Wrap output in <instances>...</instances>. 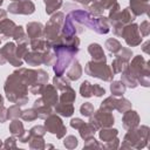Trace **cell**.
Segmentation results:
<instances>
[{
  "mask_svg": "<svg viewBox=\"0 0 150 150\" xmlns=\"http://www.w3.org/2000/svg\"><path fill=\"white\" fill-rule=\"evenodd\" d=\"M86 73L90 76H94V77H98L101 80H104V81H110L112 79V71L111 69L105 66V62H102V61H90L87 63L86 66Z\"/></svg>",
  "mask_w": 150,
  "mask_h": 150,
  "instance_id": "6da1fadb",
  "label": "cell"
},
{
  "mask_svg": "<svg viewBox=\"0 0 150 150\" xmlns=\"http://www.w3.org/2000/svg\"><path fill=\"white\" fill-rule=\"evenodd\" d=\"M110 90H111V94H112L114 96L123 95L124 91H125V84H124L122 81H115V82L111 83Z\"/></svg>",
  "mask_w": 150,
  "mask_h": 150,
  "instance_id": "ffe728a7",
  "label": "cell"
},
{
  "mask_svg": "<svg viewBox=\"0 0 150 150\" xmlns=\"http://www.w3.org/2000/svg\"><path fill=\"white\" fill-rule=\"evenodd\" d=\"M94 116L90 118V123L95 125V128H100V127H110L112 123H114V117L112 115L110 114V111H105V110H102L100 109L98 111L94 112L93 114Z\"/></svg>",
  "mask_w": 150,
  "mask_h": 150,
  "instance_id": "5b68a950",
  "label": "cell"
},
{
  "mask_svg": "<svg viewBox=\"0 0 150 150\" xmlns=\"http://www.w3.org/2000/svg\"><path fill=\"white\" fill-rule=\"evenodd\" d=\"M64 145L67 146V148H69V149H71V148H75L76 145H77V139L74 137V136H68L66 139H64Z\"/></svg>",
  "mask_w": 150,
  "mask_h": 150,
  "instance_id": "d590c367",
  "label": "cell"
},
{
  "mask_svg": "<svg viewBox=\"0 0 150 150\" xmlns=\"http://www.w3.org/2000/svg\"><path fill=\"white\" fill-rule=\"evenodd\" d=\"M30 46H32L33 50H35V52H46L52 47L50 42H48L47 40H43L41 38L32 39L30 40Z\"/></svg>",
  "mask_w": 150,
  "mask_h": 150,
  "instance_id": "4fadbf2b",
  "label": "cell"
},
{
  "mask_svg": "<svg viewBox=\"0 0 150 150\" xmlns=\"http://www.w3.org/2000/svg\"><path fill=\"white\" fill-rule=\"evenodd\" d=\"M83 121L82 120H80V118H74V120H71V122H70V125L73 127V128H75V129H80L82 125H83Z\"/></svg>",
  "mask_w": 150,
  "mask_h": 150,
  "instance_id": "ab89813d",
  "label": "cell"
},
{
  "mask_svg": "<svg viewBox=\"0 0 150 150\" xmlns=\"http://www.w3.org/2000/svg\"><path fill=\"white\" fill-rule=\"evenodd\" d=\"M5 146L6 148H15V139L14 138H7Z\"/></svg>",
  "mask_w": 150,
  "mask_h": 150,
  "instance_id": "b9f144b4",
  "label": "cell"
},
{
  "mask_svg": "<svg viewBox=\"0 0 150 150\" xmlns=\"http://www.w3.org/2000/svg\"><path fill=\"white\" fill-rule=\"evenodd\" d=\"M20 105L15 104V105H12L11 108L7 109V114H8V118H16L19 116H21V111H20Z\"/></svg>",
  "mask_w": 150,
  "mask_h": 150,
  "instance_id": "836d02e7",
  "label": "cell"
},
{
  "mask_svg": "<svg viewBox=\"0 0 150 150\" xmlns=\"http://www.w3.org/2000/svg\"><path fill=\"white\" fill-rule=\"evenodd\" d=\"M9 130H11V132H12L13 135L18 136V137L20 138V141H21V138L23 137V134H25L23 125H22V123H21V122H19V121L14 120V121L11 123V125H9Z\"/></svg>",
  "mask_w": 150,
  "mask_h": 150,
  "instance_id": "d6986e66",
  "label": "cell"
},
{
  "mask_svg": "<svg viewBox=\"0 0 150 150\" xmlns=\"http://www.w3.org/2000/svg\"><path fill=\"white\" fill-rule=\"evenodd\" d=\"M25 60H26V62L28 63V64H30V66H39V64H41V63H43V61H42V54H40L39 52H32V53H27L25 56Z\"/></svg>",
  "mask_w": 150,
  "mask_h": 150,
  "instance_id": "9a60e30c",
  "label": "cell"
},
{
  "mask_svg": "<svg viewBox=\"0 0 150 150\" xmlns=\"http://www.w3.org/2000/svg\"><path fill=\"white\" fill-rule=\"evenodd\" d=\"M80 93L83 97H90L93 95V91H91V84L88 82V81H84L82 82L81 87H80Z\"/></svg>",
  "mask_w": 150,
  "mask_h": 150,
  "instance_id": "4dcf8cb0",
  "label": "cell"
},
{
  "mask_svg": "<svg viewBox=\"0 0 150 150\" xmlns=\"http://www.w3.org/2000/svg\"><path fill=\"white\" fill-rule=\"evenodd\" d=\"M0 146H1V143H0Z\"/></svg>",
  "mask_w": 150,
  "mask_h": 150,
  "instance_id": "681fc988",
  "label": "cell"
},
{
  "mask_svg": "<svg viewBox=\"0 0 150 150\" xmlns=\"http://www.w3.org/2000/svg\"><path fill=\"white\" fill-rule=\"evenodd\" d=\"M2 1H4V0H0V5H1V4H2Z\"/></svg>",
  "mask_w": 150,
  "mask_h": 150,
  "instance_id": "7dc6e473",
  "label": "cell"
},
{
  "mask_svg": "<svg viewBox=\"0 0 150 150\" xmlns=\"http://www.w3.org/2000/svg\"><path fill=\"white\" fill-rule=\"evenodd\" d=\"M4 104V100H2V97H1V95H0V107Z\"/></svg>",
  "mask_w": 150,
  "mask_h": 150,
  "instance_id": "bcb514c9",
  "label": "cell"
},
{
  "mask_svg": "<svg viewBox=\"0 0 150 150\" xmlns=\"http://www.w3.org/2000/svg\"><path fill=\"white\" fill-rule=\"evenodd\" d=\"M45 4H46V13L52 14L61 7L62 0H45Z\"/></svg>",
  "mask_w": 150,
  "mask_h": 150,
  "instance_id": "7402d4cb",
  "label": "cell"
},
{
  "mask_svg": "<svg viewBox=\"0 0 150 150\" xmlns=\"http://www.w3.org/2000/svg\"><path fill=\"white\" fill-rule=\"evenodd\" d=\"M74 100H75V91L70 87L64 89V91L60 96V102H63V103H73Z\"/></svg>",
  "mask_w": 150,
  "mask_h": 150,
  "instance_id": "44dd1931",
  "label": "cell"
},
{
  "mask_svg": "<svg viewBox=\"0 0 150 150\" xmlns=\"http://www.w3.org/2000/svg\"><path fill=\"white\" fill-rule=\"evenodd\" d=\"M75 1L81 2V4H83V5H88L89 2H91V1H94V0H75Z\"/></svg>",
  "mask_w": 150,
  "mask_h": 150,
  "instance_id": "ee69618b",
  "label": "cell"
},
{
  "mask_svg": "<svg viewBox=\"0 0 150 150\" xmlns=\"http://www.w3.org/2000/svg\"><path fill=\"white\" fill-rule=\"evenodd\" d=\"M13 1H20V0H13Z\"/></svg>",
  "mask_w": 150,
  "mask_h": 150,
  "instance_id": "c3c4849f",
  "label": "cell"
},
{
  "mask_svg": "<svg viewBox=\"0 0 150 150\" xmlns=\"http://www.w3.org/2000/svg\"><path fill=\"white\" fill-rule=\"evenodd\" d=\"M97 2L103 7V9H110L116 4V0H97Z\"/></svg>",
  "mask_w": 150,
  "mask_h": 150,
  "instance_id": "8d00e7d4",
  "label": "cell"
},
{
  "mask_svg": "<svg viewBox=\"0 0 150 150\" xmlns=\"http://www.w3.org/2000/svg\"><path fill=\"white\" fill-rule=\"evenodd\" d=\"M130 108H131V104H130V102H129L128 100H125V98L117 100L115 109H117L118 111H121V112H125V111L129 110Z\"/></svg>",
  "mask_w": 150,
  "mask_h": 150,
  "instance_id": "f546056e",
  "label": "cell"
},
{
  "mask_svg": "<svg viewBox=\"0 0 150 150\" xmlns=\"http://www.w3.org/2000/svg\"><path fill=\"white\" fill-rule=\"evenodd\" d=\"M53 82H54V86L57 89H61V90H64V89H67V88L70 87L69 81L66 77H62V76H55V79H54Z\"/></svg>",
  "mask_w": 150,
  "mask_h": 150,
  "instance_id": "484cf974",
  "label": "cell"
},
{
  "mask_svg": "<svg viewBox=\"0 0 150 150\" xmlns=\"http://www.w3.org/2000/svg\"><path fill=\"white\" fill-rule=\"evenodd\" d=\"M139 27H141L139 29H141L142 34H143L144 36H146V35L149 34V22H148V21H143Z\"/></svg>",
  "mask_w": 150,
  "mask_h": 150,
  "instance_id": "f35d334b",
  "label": "cell"
},
{
  "mask_svg": "<svg viewBox=\"0 0 150 150\" xmlns=\"http://www.w3.org/2000/svg\"><path fill=\"white\" fill-rule=\"evenodd\" d=\"M41 93L43 94V96H42V101H43L47 105L50 107V105H54V104L57 103V98H59V96H57V93H56V90H55V88H54L53 86L43 87V89H42Z\"/></svg>",
  "mask_w": 150,
  "mask_h": 150,
  "instance_id": "ba28073f",
  "label": "cell"
},
{
  "mask_svg": "<svg viewBox=\"0 0 150 150\" xmlns=\"http://www.w3.org/2000/svg\"><path fill=\"white\" fill-rule=\"evenodd\" d=\"M116 102H117V100H116L115 97H112V96H111V97H108L104 102H102L100 109L105 110V111H111L112 109H115V107H116Z\"/></svg>",
  "mask_w": 150,
  "mask_h": 150,
  "instance_id": "4316f807",
  "label": "cell"
},
{
  "mask_svg": "<svg viewBox=\"0 0 150 150\" xmlns=\"http://www.w3.org/2000/svg\"><path fill=\"white\" fill-rule=\"evenodd\" d=\"M0 41H1V40H0Z\"/></svg>",
  "mask_w": 150,
  "mask_h": 150,
  "instance_id": "f907efd6",
  "label": "cell"
},
{
  "mask_svg": "<svg viewBox=\"0 0 150 150\" xmlns=\"http://www.w3.org/2000/svg\"><path fill=\"white\" fill-rule=\"evenodd\" d=\"M56 112H59L60 115L62 116H70L73 112H74V107L71 103H63V102H60L57 105H56Z\"/></svg>",
  "mask_w": 150,
  "mask_h": 150,
  "instance_id": "ac0fdd59",
  "label": "cell"
},
{
  "mask_svg": "<svg viewBox=\"0 0 150 150\" xmlns=\"http://www.w3.org/2000/svg\"><path fill=\"white\" fill-rule=\"evenodd\" d=\"M7 9L13 14H32L35 9V6L29 0H20L11 4Z\"/></svg>",
  "mask_w": 150,
  "mask_h": 150,
  "instance_id": "8992f818",
  "label": "cell"
},
{
  "mask_svg": "<svg viewBox=\"0 0 150 150\" xmlns=\"http://www.w3.org/2000/svg\"><path fill=\"white\" fill-rule=\"evenodd\" d=\"M88 52L89 54L93 56V60L94 61H102V62H105V55L103 53V49L100 45L97 43H91L89 45L88 47Z\"/></svg>",
  "mask_w": 150,
  "mask_h": 150,
  "instance_id": "7c38bea8",
  "label": "cell"
},
{
  "mask_svg": "<svg viewBox=\"0 0 150 150\" xmlns=\"http://www.w3.org/2000/svg\"><path fill=\"white\" fill-rule=\"evenodd\" d=\"M127 62H128V61H125V60H123V59L116 56V59H115L114 62H112L114 73H121V71H123V70L128 67V66H127Z\"/></svg>",
  "mask_w": 150,
  "mask_h": 150,
  "instance_id": "cb8c5ba5",
  "label": "cell"
},
{
  "mask_svg": "<svg viewBox=\"0 0 150 150\" xmlns=\"http://www.w3.org/2000/svg\"><path fill=\"white\" fill-rule=\"evenodd\" d=\"M8 118V114H7V109L4 108L2 105L0 107V122H5L6 120Z\"/></svg>",
  "mask_w": 150,
  "mask_h": 150,
  "instance_id": "60d3db41",
  "label": "cell"
},
{
  "mask_svg": "<svg viewBox=\"0 0 150 150\" xmlns=\"http://www.w3.org/2000/svg\"><path fill=\"white\" fill-rule=\"evenodd\" d=\"M121 35L124 38L125 42L129 46H137L141 43V35L138 33V26L135 23H132V25L129 23L128 26L123 27Z\"/></svg>",
  "mask_w": 150,
  "mask_h": 150,
  "instance_id": "277c9868",
  "label": "cell"
},
{
  "mask_svg": "<svg viewBox=\"0 0 150 150\" xmlns=\"http://www.w3.org/2000/svg\"><path fill=\"white\" fill-rule=\"evenodd\" d=\"M43 134H45V128L40 127V125L32 128L30 131H29V136L30 137H33V136H42Z\"/></svg>",
  "mask_w": 150,
  "mask_h": 150,
  "instance_id": "e575fe53",
  "label": "cell"
},
{
  "mask_svg": "<svg viewBox=\"0 0 150 150\" xmlns=\"http://www.w3.org/2000/svg\"><path fill=\"white\" fill-rule=\"evenodd\" d=\"M6 15H7V14H6V12H5V11H2V9H0V22H1V21H4L5 19H7V18H6Z\"/></svg>",
  "mask_w": 150,
  "mask_h": 150,
  "instance_id": "7bdbcfd3",
  "label": "cell"
},
{
  "mask_svg": "<svg viewBox=\"0 0 150 150\" xmlns=\"http://www.w3.org/2000/svg\"><path fill=\"white\" fill-rule=\"evenodd\" d=\"M12 38H14V40H16V41H19V42H23V43H26V41H27V39H26V35H25V33H23V29H22V27L21 26H16L15 27V29H14V33H13V36Z\"/></svg>",
  "mask_w": 150,
  "mask_h": 150,
  "instance_id": "f1b7e54d",
  "label": "cell"
},
{
  "mask_svg": "<svg viewBox=\"0 0 150 150\" xmlns=\"http://www.w3.org/2000/svg\"><path fill=\"white\" fill-rule=\"evenodd\" d=\"M46 129L52 132V134H56V136L59 138H61L64 134H66V127L63 125L61 118H59L56 115H49L48 118H46Z\"/></svg>",
  "mask_w": 150,
  "mask_h": 150,
  "instance_id": "3957f363",
  "label": "cell"
},
{
  "mask_svg": "<svg viewBox=\"0 0 150 150\" xmlns=\"http://www.w3.org/2000/svg\"><path fill=\"white\" fill-rule=\"evenodd\" d=\"M15 27H16V26H15V23H14L13 21L5 19L4 21L0 22V35H1L4 39L12 38Z\"/></svg>",
  "mask_w": 150,
  "mask_h": 150,
  "instance_id": "30bf717a",
  "label": "cell"
},
{
  "mask_svg": "<svg viewBox=\"0 0 150 150\" xmlns=\"http://www.w3.org/2000/svg\"><path fill=\"white\" fill-rule=\"evenodd\" d=\"M63 18L64 16L62 13H56L50 18V20L48 21L45 28V36L47 38V40L55 41L59 38V32L63 23Z\"/></svg>",
  "mask_w": 150,
  "mask_h": 150,
  "instance_id": "7a4b0ae2",
  "label": "cell"
},
{
  "mask_svg": "<svg viewBox=\"0 0 150 150\" xmlns=\"http://www.w3.org/2000/svg\"><path fill=\"white\" fill-rule=\"evenodd\" d=\"M124 73H123V75H122V82L125 84V87H130V88H135L136 86H137V81H136V79H134L125 69L123 70Z\"/></svg>",
  "mask_w": 150,
  "mask_h": 150,
  "instance_id": "d4e9b609",
  "label": "cell"
},
{
  "mask_svg": "<svg viewBox=\"0 0 150 150\" xmlns=\"http://www.w3.org/2000/svg\"><path fill=\"white\" fill-rule=\"evenodd\" d=\"M21 117L25 120V121H34L38 115H36V111L34 108L29 109V110H25V111H21Z\"/></svg>",
  "mask_w": 150,
  "mask_h": 150,
  "instance_id": "1f68e13d",
  "label": "cell"
},
{
  "mask_svg": "<svg viewBox=\"0 0 150 150\" xmlns=\"http://www.w3.org/2000/svg\"><path fill=\"white\" fill-rule=\"evenodd\" d=\"M15 48H16L15 45L13 42H9V43H6V46L0 49V53L2 54L4 59L6 60V62L12 63L13 66H21L22 61H21V59H19L16 56Z\"/></svg>",
  "mask_w": 150,
  "mask_h": 150,
  "instance_id": "52a82bcc",
  "label": "cell"
},
{
  "mask_svg": "<svg viewBox=\"0 0 150 150\" xmlns=\"http://www.w3.org/2000/svg\"><path fill=\"white\" fill-rule=\"evenodd\" d=\"M105 47L108 48V50H110L111 53L116 54V53L121 49V43H120L116 39H109V40H107V42H105Z\"/></svg>",
  "mask_w": 150,
  "mask_h": 150,
  "instance_id": "83f0119b",
  "label": "cell"
},
{
  "mask_svg": "<svg viewBox=\"0 0 150 150\" xmlns=\"http://www.w3.org/2000/svg\"><path fill=\"white\" fill-rule=\"evenodd\" d=\"M79 130H80V134H81L82 138L88 139V138H90V137L94 136L96 128H95V125L91 124V123H83V125H82Z\"/></svg>",
  "mask_w": 150,
  "mask_h": 150,
  "instance_id": "e0dca14e",
  "label": "cell"
},
{
  "mask_svg": "<svg viewBox=\"0 0 150 150\" xmlns=\"http://www.w3.org/2000/svg\"><path fill=\"white\" fill-rule=\"evenodd\" d=\"M117 135V130L116 129H103L100 132V137L101 139H103L104 142H110L112 141V138H115Z\"/></svg>",
  "mask_w": 150,
  "mask_h": 150,
  "instance_id": "603a6c76",
  "label": "cell"
},
{
  "mask_svg": "<svg viewBox=\"0 0 150 150\" xmlns=\"http://www.w3.org/2000/svg\"><path fill=\"white\" fill-rule=\"evenodd\" d=\"M4 63H6V60L4 59V56H2V54L0 53V64H4Z\"/></svg>",
  "mask_w": 150,
  "mask_h": 150,
  "instance_id": "f6af8a7d",
  "label": "cell"
},
{
  "mask_svg": "<svg viewBox=\"0 0 150 150\" xmlns=\"http://www.w3.org/2000/svg\"><path fill=\"white\" fill-rule=\"evenodd\" d=\"M27 34L32 39L41 38L42 35V25L39 22H30L27 25Z\"/></svg>",
  "mask_w": 150,
  "mask_h": 150,
  "instance_id": "5bb4252c",
  "label": "cell"
},
{
  "mask_svg": "<svg viewBox=\"0 0 150 150\" xmlns=\"http://www.w3.org/2000/svg\"><path fill=\"white\" fill-rule=\"evenodd\" d=\"M80 111H81V114L82 115H84V116H91L93 114H94V107H93V104L91 103H89V102H87V103H84V104H82L81 105V108H80Z\"/></svg>",
  "mask_w": 150,
  "mask_h": 150,
  "instance_id": "d6a6232c",
  "label": "cell"
},
{
  "mask_svg": "<svg viewBox=\"0 0 150 150\" xmlns=\"http://www.w3.org/2000/svg\"><path fill=\"white\" fill-rule=\"evenodd\" d=\"M130 7L134 12V15H141L146 13L149 9L148 0H130Z\"/></svg>",
  "mask_w": 150,
  "mask_h": 150,
  "instance_id": "8fae6325",
  "label": "cell"
},
{
  "mask_svg": "<svg viewBox=\"0 0 150 150\" xmlns=\"http://www.w3.org/2000/svg\"><path fill=\"white\" fill-rule=\"evenodd\" d=\"M81 75H82V68H81L80 63L75 60V61H73V63L67 73V77L69 80H77V79H80Z\"/></svg>",
  "mask_w": 150,
  "mask_h": 150,
  "instance_id": "2e32d148",
  "label": "cell"
},
{
  "mask_svg": "<svg viewBox=\"0 0 150 150\" xmlns=\"http://www.w3.org/2000/svg\"><path fill=\"white\" fill-rule=\"evenodd\" d=\"M91 91H93V94L96 95V96H102V95L105 93V90H104L101 86H98V84L91 86Z\"/></svg>",
  "mask_w": 150,
  "mask_h": 150,
  "instance_id": "74e56055",
  "label": "cell"
},
{
  "mask_svg": "<svg viewBox=\"0 0 150 150\" xmlns=\"http://www.w3.org/2000/svg\"><path fill=\"white\" fill-rule=\"evenodd\" d=\"M123 114H124V116H123V125H124L125 129H134L135 127L138 125L139 117L136 114V111H132V110L129 109Z\"/></svg>",
  "mask_w": 150,
  "mask_h": 150,
  "instance_id": "9c48e42d",
  "label": "cell"
}]
</instances>
